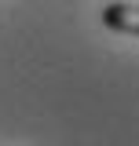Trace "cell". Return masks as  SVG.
Here are the masks:
<instances>
[{
  "label": "cell",
  "mask_w": 139,
  "mask_h": 146,
  "mask_svg": "<svg viewBox=\"0 0 139 146\" xmlns=\"http://www.w3.org/2000/svg\"><path fill=\"white\" fill-rule=\"evenodd\" d=\"M103 26L117 29V33H136L139 36V4H128V0L106 4L103 7Z\"/></svg>",
  "instance_id": "1"
}]
</instances>
